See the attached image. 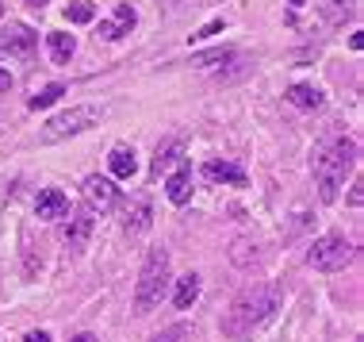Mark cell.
I'll use <instances>...</instances> for the list:
<instances>
[{
    "mask_svg": "<svg viewBox=\"0 0 364 342\" xmlns=\"http://www.w3.org/2000/svg\"><path fill=\"white\" fill-rule=\"evenodd\" d=\"M46 46H50V58L54 62H70L73 58V51H77V43H73V35H65V31H50L46 35Z\"/></svg>",
    "mask_w": 364,
    "mask_h": 342,
    "instance_id": "ac0fdd59",
    "label": "cell"
},
{
    "mask_svg": "<svg viewBox=\"0 0 364 342\" xmlns=\"http://www.w3.org/2000/svg\"><path fill=\"white\" fill-rule=\"evenodd\" d=\"M131 234H142L146 227H150V204L146 200H134L131 208H127V223H123Z\"/></svg>",
    "mask_w": 364,
    "mask_h": 342,
    "instance_id": "ffe728a7",
    "label": "cell"
},
{
    "mask_svg": "<svg viewBox=\"0 0 364 342\" xmlns=\"http://www.w3.org/2000/svg\"><path fill=\"white\" fill-rule=\"evenodd\" d=\"M277 308H280V289L277 285H250V289H242L238 300L230 304V311H226V319H223V335H230L238 342L250 338L261 323H269Z\"/></svg>",
    "mask_w": 364,
    "mask_h": 342,
    "instance_id": "6da1fadb",
    "label": "cell"
},
{
    "mask_svg": "<svg viewBox=\"0 0 364 342\" xmlns=\"http://www.w3.org/2000/svg\"><path fill=\"white\" fill-rule=\"evenodd\" d=\"M288 4H291V8H303V4H307V0H288Z\"/></svg>",
    "mask_w": 364,
    "mask_h": 342,
    "instance_id": "1f68e13d",
    "label": "cell"
},
{
    "mask_svg": "<svg viewBox=\"0 0 364 342\" xmlns=\"http://www.w3.org/2000/svg\"><path fill=\"white\" fill-rule=\"evenodd\" d=\"M360 189H364V185H360V181H353V192H349V204H353V208H360V200H364V192H360Z\"/></svg>",
    "mask_w": 364,
    "mask_h": 342,
    "instance_id": "484cf974",
    "label": "cell"
},
{
    "mask_svg": "<svg viewBox=\"0 0 364 342\" xmlns=\"http://www.w3.org/2000/svg\"><path fill=\"white\" fill-rule=\"evenodd\" d=\"M230 261H234V266H242V269L257 266V261H261V254H257V242H250V239H238V242L230 247Z\"/></svg>",
    "mask_w": 364,
    "mask_h": 342,
    "instance_id": "d6986e66",
    "label": "cell"
},
{
    "mask_svg": "<svg viewBox=\"0 0 364 342\" xmlns=\"http://www.w3.org/2000/svg\"><path fill=\"white\" fill-rule=\"evenodd\" d=\"M238 58V51H230V46H219V51H208V54H196L192 66H226Z\"/></svg>",
    "mask_w": 364,
    "mask_h": 342,
    "instance_id": "44dd1931",
    "label": "cell"
},
{
    "mask_svg": "<svg viewBox=\"0 0 364 342\" xmlns=\"http://www.w3.org/2000/svg\"><path fill=\"white\" fill-rule=\"evenodd\" d=\"M104 120V108H96V104H73V108L50 115V120L43 123V131H38V142H62V139H73V135L88 131V127H96Z\"/></svg>",
    "mask_w": 364,
    "mask_h": 342,
    "instance_id": "277c9868",
    "label": "cell"
},
{
    "mask_svg": "<svg viewBox=\"0 0 364 342\" xmlns=\"http://www.w3.org/2000/svg\"><path fill=\"white\" fill-rule=\"evenodd\" d=\"M173 285V266L169 250H150L142 261L139 285H134V316H150V311L165 300V292Z\"/></svg>",
    "mask_w": 364,
    "mask_h": 342,
    "instance_id": "3957f363",
    "label": "cell"
},
{
    "mask_svg": "<svg viewBox=\"0 0 364 342\" xmlns=\"http://www.w3.org/2000/svg\"><path fill=\"white\" fill-rule=\"evenodd\" d=\"M107 170H112V177L131 181L134 173H139V158H134L131 146H112V154H107Z\"/></svg>",
    "mask_w": 364,
    "mask_h": 342,
    "instance_id": "30bf717a",
    "label": "cell"
},
{
    "mask_svg": "<svg viewBox=\"0 0 364 342\" xmlns=\"http://www.w3.org/2000/svg\"><path fill=\"white\" fill-rule=\"evenodd\" d=\"M181 162H184V142H181V139H173V142L157 146V158H154V177H161L165 170H173V165H181Z\"/></svg>",
    "mask_w": 364,
    "mask_h": 342,
    "instance_id": "2e32d148",
    "label": "cell"
},
{
    "mask_svg": "<svg viewBox=\"0 0 364 342\" xmlns=\"http://www.w3.org/2000/svg\"><path fill=\"white\" fill-rule=\"evenodd\" d=\"M12 85H16V77L8 73L4 66H0V93H8V89H12Z\"/></svg>",
    "mask_w": 364,
    "mask_h": 342,
    "instance_id": "4316f807",
    "label": "cell"
},
{
    "mask_svg": "<svg viewBox=\"0 0 364 342\" xmlns=\"http://www.w3.org/2000/svg\"><path fill=\"white\" fill-rule=\"evenodd\" d=\"M219 31H223V19H211V24L200 27V31H196L192 38H211V35H219Z\"/></svg>",
    "mask_w": 364,
    "mask_h": 342,
    "instance_id": "d4e9b609",
    "label": "cell"
},
{
    "mask_svg": "<svg viewBox=\"0 0 364 342\" xmlns=\"http://www.w3.org/2000/svg\"><path fill=\"white\" fill-rule=\"evenodd\" d=\"M23 342H50V335H46V331H27Z\"/></svg>",
    "mask_w": 364,
    "mask_h": 342,
    "instance_id": "83f0119b",
    "label": "cell"
},
{
    "mask_svg": "<svg viewBox=\"0 0 364 342\" xmlns=\"http://www.w3.org/2000/svg\"><path fill=\"white\" fill-rule=\"evenodd\" d=\"M131 27H134V8L115 4V16L107 24H100V38H123V35H131Z\"/></svg>",
    "mask_w": 364,
    "mask_h": 342,
    "instance_id": "5bb4252c",
    "label": "cell"
},
{
    "mask_svg": "<svg viewBox=\"0 0 364 342\" xmlns=\"http://www.w3.org/2000/svg\"><path fill=\"white\" fill-rule=\"evenodd\" d=\"M46 4V0H27V8H43Z\"/></svg>",
    "mask_w": 364,
    "mask_h": 342,
    "instance_id": "4dcf8cb0",
    "label": "cell"
},
{
    "mask_svg": "<svg viewBox=\"0 0 364 342\" xmlns=\"http://www.w3.org/2000/svg\"><path fill=\"white\" fill-rule=\"evenodd\" d=\"M70 342H100V338H96V335H88V331H81V335H73Z\"/></svg>",
    "mask_w": 364,
    "mask_h": 342,
    "instance_id": "f546056e",
    "label": "cell"
},
{
    "mask_svg": "<svg viewBox=\"0 0 364 342\" xmlns=\"http://www.w3.org/2000/svg\"><path fill=\"white\" fill-rule=\"evenodd\" d=\"M58 96H65V85H46V89H38L31 100H27V108H50V104L58 100Z\"/></svg>",
    "mask_w": 364,
    "mask_h": 342,
    "instance_id": "7402d4cb",
    "label": "cell"
},
{
    "mask_svg": "<svg viewBox=\"0 0 364 342\" xmlns=\"http://www.w3.org/2000/svg\"><path fill=\"white\" fill-rule=\"evenodd\" d=\"M35 43H38V35H35L27 24H8V27H0V51H8V54H31Z\"/></svg>",
    "mask_w": 364,
    "mask_h": 342,
    "instance_id": "52a82bcc",
    "label": "cell"
},
{
    "mask_svg": "<svg viewBox=\"0 0 364 342\" xmlns=\"http://www.w3.org/2000/svg\"><path fill=\"white\" fill-rule=\"evenodd\" d=\"M192 338V327L188 323H173L165 331H157V335H150V342H188Z\"/></svg>",
    "mask_w": 364,
    "mask_h": 342,
    "instance_id": "cb8c5ba5",
    "label": "cell"
},
{
    "mask_svg": "<svg viewBox=\"0 0 364 342\" xmlns=\"http://www.w3.org/2000/svg\"><path fill=\"white\" fill-rule=\"evenodd\" d=\"M349 46H353V51H364V31L353 35V38H349Z\"/></svg>",
    "mask_w": 364,
    "mask_h": 342,
    "instance_id": "f1b7e54d",
    "label": "cell"
},
{
    "mask_svg": "<svg viewBox=\"0 0 364 342\" xmlns=\"http://www.w3.org/2000/svg\"><path fill=\"white\" fill-rule=\"evenodd\" d=\"M0 16H4V4H0Z\"/></svg>",
    "mask_w": 364,
    "mask_h": 342,
    "instance_id": "d6a6232c",
    "label": "cell"
},
{
    "mask_svg": "<svg viewBox=\"0 0 364 342\" xmlns=\"http://www.w3.org/2000/svg\"><path fill=\"white\" fill-rule=\"evenodd\" d=\"M353 258H357V247L346 242L341 234H322V239H314V247L307 254V261L318 273H338V269L353 266Z\"/></svg>",
    "mask_w": 364,
    "mask_h": 342,
    "instance_id": "5b68a950",
    "label": "cell"
},
{
    "mask_svg": "<svg viewBox=\"0 0 364 342\" xmlns=\"http://www.w3.org/2000/svg\"><path fill=\"white\" fill-rule=\"evenodd\" d=\"M173 300H176L181 311H188L196 300H200V273H184V277L176 281V296Z\"/></svg>",
    "mask_w": 364,
    "mask_h": 342,
    "instance_id": "e0dca14e",
    "label": "cell"
},
{
    "mask_svg": "<svg viewBox=\"0 0 364 342\" xmlns=\"http://www.w3.org/2000/svg\"><path fill=\"white\" fill-rule=\"evenodd\" d=\"M92 16H96V8L88 4V0H70V4H65V19H70V24H92Z\"/></svg>",
    "mask_w": 364,
    "mask_h": 342,
    "instance_id": "603a6c76",
    "label": "cell"
},
{
    "mask_svg": "<svg viewBox=\"0 0 364 342\" xmlns=\"http://www.w3.org/2000/svg\"><path fill=\"white\" fill-rule=\"evenodd\" d=\"M35 216L38 219H65L70 216V197L62 189H43L35 200Z\"/></svg>",
    "mask_w": 364,
    "mask_h": 342,
    "instance_id": "ba28073f",
    "label": "cell"
},
{
    "mask_svg": "<svg viewBox=\"0 0 364 342\" xmlns=\"http://www.w3.org/2000/svg\"><path fill=\"white\" fill-rule=\"evenodd\" d=\"M288 104H295V108H303V112H318L322 104H326V93H322L318 85H291Z\"/></svg>",
    "mask_w": 364,
    "mask_h": 342,
    "instance_id": "4fadbf2b",
    "label": "cell"
},
{
    "mask_svg": "<svg viewBox=\"0 0 364 342\" xmlns=\"http://www.w3.org/2000/svg\"><path fill=\"white\" fill-rule=\"evenodd\" d=\"M85 204L88 212H112L115 208V197H119V189H115L112 177H100V173H92V177H85Z\"/></svg>",
    "mask_w": 364,
    "mask_h": 342,
    "instance_id": "8992f818",
    "label": "cell"
},
{
    "mask_svg": "<svg viewBox=\"0 0 364 342\" xmlns=\"http://www.w3.org/2000/svg\"><path fill=\"white\" fill-rule=\"evenodd\" d=\"M357 154L360 150H357V142H353V139H338L318 162H314V185H318V200L322 204L338 200V189L346 185V177L353 173Z\"/></svg>",
    "mask_w": 364,
    "mask_h": 342,
    "instance_id": "7a4b0ae2",
    "label": "cell"
},
{
    "mask_svg": "<svg viewBox=\"0 0 364 342\" xmlns=\"http://www.w3.org/2000/svg\"><path fill=\"white\" fill-rule=\"evenodd\" d=\"M203 177L208 181H223V185H245V170L226 158H208L203 162Z\"/></svg>",
    "mask_w": 364,
    "mask_h": 342,
    "instance_id": "9c48e42d",
    "label": "cell"
},
{
    "mask_svg": "<svg viewBox=\"0 0 364 342\" xmlns=\"http://www.w3.org/2000/svg\"><path fill=\"white\" fill-rule=\"evenodd\" d=\"M165 197H169L173 204H188V197H192V170L184 162L176 165V173L165 181Z\"/></svg>",
    "mask_w": 364,
    "mask_h": 342,
    "instance_id": "9a60e30c",
    "label": "cell"
},
{
    "mask_svg": "<svg viewBox=\"0 0 364 342\" xmlns=\"http://www.w3.org/2000/svg\"><path fill=\"white\" fill-rule=\"evenodd\" d=\"M314 8L322 12V19L330 27H341L346 19L357 16V0H314Z\"/></svg>",
    "mask_w": 364,
    "mask_h": 342,
    "instance_id": "7c38bea8",
    "label": "cell"
},
{
    "mask_svg": "<svg viewBox=\"0 0 364 342\" xmlns=\"http://www.w3.org/2000/svg\"><path fill=\"white\" fill-rule=\"evenodd\" d=\"M92 227H96V219H92V212H88V208L73 212L70 227H65V242H70V250H81L88 242V234H92Z\"/></svg>",
    "mask_w": 364,
    "mask_h": 342,
    "instance_id": "8fae6325",
    "label": "cell"
}]
</instances>
